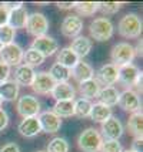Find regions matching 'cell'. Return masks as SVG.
Segmentation results:
<instances>
[{"mask_svg": "<svg viewBox=\"0 0 143 152\" xmlns=\"http://www.w3.org/2000/svg\"><path fill=\"white\" fill-rule=\"evenodd\" d=\"M117 31L124 39H137L142 34V19L136 13L124 14L117 23Z\"/></svg>", "mask_w": 143, "mask_h": 152, "instance_id": "1", "label": "cell"}, {"mask_svg": "<svg viewBox=\"0 0 143 152\" xmlns=\"http://www.w3.org/2000/svg\"><path fill=\"white\" fill-rule=\"evenodd\" d=\"M136 57V48L126 43H117L113 46L112 51H110V58H112V64H115L116 67L127 66V64H133V60Z\"/></svg>", "mask_w": 143, "mask_h": 152, "instance_id": "2", "label": "cell"}, {"mask_svg": "<svg viewBox=\"0 0 143 152\" xmlns=\"http://www.w3.org/2000/svg\"><path fill=\"white\" fill-rule=\"evenodd\" d=\"M102 142V135L96 128H86L77 137V146L83 152H99Z\"/></svg>", "mask_w": 143, "mask_h": 152, "instance_id": "3", "label": "cell"}, {"mask_svg": "<svg viewBox=\"0 0 143 152\" xmlns=\"http://www.w3.org/2000/svg\"><path fill=\"white\" fill-rule=\"evenodd\" d=\"M89 33L90 37L96 41H107L113 37L115 33V26L109 19L106 17H97L95 19L90 26H89Z\"/></svg>", "mask_w": 143, "mask_h": 152, "instance_id": "4", "label": "cell"}, {"mask_svg": "<svg viewBox=\"0 0 143 152\" xmlns=\"http://www.w3.org/2000/svg\"><path fill=\"white\" fill-rule=\"evenodd\" d=\"M16 111L21 118H32V117H37L40 114V101L33 97L24 94L17 98L16 102Z\"/></svg>", "mask_w": 143, "mask_h": 152, "instance_id": "5", "label": "cell"}, {"mask_svg": "<svg viewBox=\"0 0 143 152\" xmlns=\"http://www.w3.org/2000/svg\"><path fill=\"white\" fill-rule=\"evenodd\" d=\"M117 81L124 87H137L142 88V70L135 64L119 67V77Z\"/></svg>", "mask_w": 143, "mask_h": 152, "instance_id": "6", "label": "cell"}, {"mask_svg": "<svg viewBox=\"0 0 143 152\" xmlns=\"http://www.w3.org/2000/svg\"><path fill=\"white\" fill-rule=\"evenodd\" d=\"M27 33L30 36H33L34 39L36 37H41V36H46L49 30V20L47 17L43 13H39V12H34V13L29 14L27 23H26V27Z\"/></svg>", "mask_w": 143, "mask_h": 152, "instance_id": "7", "label": "cell"}, {"mask_svg": "<svg viewBox=\"0 0 143 152\" xmlns=\"http://www.w3.org/2000/svg\"><path fill=\"white\" fill-rule=\"evenodd\" d=\"M23 53H24V50L17 43L3 46L1 50H0V61H3L10 68L17 67L23 63Z\"/></svg>", "mask_w": 143, "mask_h": 152, "instance_id": "8", "label": "cell"}, {"mask_svg": "<svg viewBox=\"0 0 143 152\" xmlns=\"http://www.w3.org/2000/svg\"><path fill=\"white\" fill-rule=\"evenodd\" d=\"M117 105L122 108L123 111L126 113H137V111H142V102H140V97L139 94L132 90L127 88L124 90L123 93L119 94V101H117Z\"/></svg>", "mask_w": 143, "mask_h": 152, "instance_id": "9", "label": "cell"}, {"mask_svg": "<svg viewBox=\"0 0 143 152\" xmlns=\"http://www.w3.org/2000/svg\"><path fill=\"white\" fill-rule=\"evenodd\" d=\"M30 48H33L46 58V57H50L59 51V43L57 40L50 37V36H41V37H36V39L32 41V46Z\"/></svg>", "mask_w": 143, "mask_h": 152, "instance_id": "10", "label": "cell"}, {"mask_svg": "<svg viewBox=\"0 0 143 152\" xmlns=\"http://www.w3.org/2000/svg\"><path fill=\"white\" fill-rule=\"evenodd\" d=\"M117 77H119V67H116L112 63L103 64L95 73V80L99 83V86L104 87H113L117 83Z\"/></svg>", "mask_w": 143, "mask_h": 152, "instance_id": "11", "label": "cell"}, {"mask_svg": "<svg viewBox=\"0 0 143 152\" xmlns=\"http://www.w3.org/2000/svg\"><path fill=\"white\" fill-rule=\"evenodd\" d=\"M82 30H83V20L77 14H69L61 21L60 31L67 39H76L77 36H80Z\"/></svg>", "mask_w": 143, "mask_h": 152, "instance_id": "12", "label": "cell"}, {"mask_svg": "<svg viewBox=\"0 0 143 152\" xmlns=\"http://www.w3.org/2000/svg\"><path fill=\"white\" fill-rule=\"evenodd\" d=\"M56 83L55 80L50 77V74L47 71H40V73L34 74L33 83L30 88L33 90L36 94H40V95H47L52 93V90L55 88Z\"/></svg>", "mask_w": 143, "mask_h": 152, "instance_id": "13", "label": "cell"}, {"mask_svg": "<svg viewBox=\"0 0 143 152\" xmlns=\"http://www.w3.org/2000/svg\"><path fill=\"white\" fill-rule=\"evenodd\" d=\"M100 135L103 139H112V141H119V138L123 135L124 128L120 119L116 117H110L107 121H104L100 128Z\"/></svg>", "mask_w": 143, "mask_h": 152, "instance_id": "14", "label": "cell"}, {"mask_svg": "<svg viewBox=\"0 0 143 152\" xmlns=\"http://www.w3.org/2000/svg\"><path fill=\"white\" fill-rule=\"evenodd\" d=\"M39 124H40V129L46 134H56L60 131L61 126V118H59L53 111H43L37 115Z\"/></svg>", "mask_w": 143, "mask_h": 152, "instance_id": "15", "label": "cell"}, {"mask_svg": "<svg viewBox=\"0 0 143 152\" xmlns=\"http://www.w3.org/2000/svg\"><path fill=\"white\" fill-rule=\"evenodd\" d=\"M34 68L32 67L26 66V64H20L14 68V78L13 81L17 84L19 87H30L32 83H33V78H34Z\"/></svg>", "mask_w": 143, "mask_h": 152, "instance_id": "16", "label": "cell"}, {"mask_svg": "<svg viewBox=\"0 0 143 152\" xmlns=\"http://www.w3.org/2000/svg\"><path fill=\"white\" fill-rule=\"evenodd\" d=\"M50 95L55 101H75L76 90L70 83H57Z\"/></svg>", "mask_w": 143, "mask_h": 152, "instance_id": "17", "label": "cell"}, {"mask_svg": "<svg viewBox=\"0 0 143 152\" xmlns=\"http://www.w3.org/2000/svg\"><path fill=\"white\" fill-rule=\"evenodd\" d=\"M70 74H72V77L79 84L83 83V81L95 78V70H93V67L90 66L89 63L83 61V60H79V63L70 70Z\"/></svg>", "mask_w": 143, "mask_h": 152, "instance_id": "18", "label": "cell"}, {"mask_svg": "<svg viewBox=\"0 0 143 152\" xmlns=\"http://www.w3.org/2000/svg\"><path fill=\"white\" fill-rule=\"evenodd\" d=\"M17 131L21 137L24 138H34L37 134L40 132V124L37 117H32V118H23L20 124L17 125Z\"/></svg>", "mask_w": 143, "mask_h": 152, "instance_id": "19", "label": "cell"}, {"mask_svg": "<svg viewBox=\"0 0 143 152\" xmlns=\"http://www.w3.org/2000/svg\"><path fill=\"white\" fill-rule=\"evenodd\" d=\"M70 48L75 51V54L80 58H84L87 57L89 53L92 51V47H93V43L92 40L86 37V36H77L76 39L72 40V44H70Z\"/></svg>", "mask_w": 143, "mask_h": 152, "instance_id": "20", "label": "cell"}, {"mask_svg": "<svg viewBox=\"0 0 143 152\" xmlns=\"http://www.w3.org/2000/svg\"><path fill=\"white\" fill-rule=\"evenodd\" d=\"M29 19V12L24 6L19 7V9H14V10H10L9 12V26H12L16 30V28H24L26 27V23H27Z\"/></svg>", "mask_w": 143, "mask_h": 152, "instance_id": "21", "label": "cell"}, {"mask_svg": "<svg viewBox=\"0 0 143 152\" xmlns=\"http://www.w3.org/2000/svg\"><path fill=\"white\" fill-rule=\"evenodd\" d=\"M119 94L120 93H119V90H117L115 86L113 87H103V88H100V91L97 94V99H99L100 104L112 108V107L117 105Z\"/></svg>", "mask_w": 143, "mask_h": 152, "instance_id": "22", "label": "cell"}, {"mask_svg": "<svg viewBox=\"0 0 143 152\" xmlns=\"http://www.w3.org/2000/svg\"><path fill=\"white\" fill-rule=\"evenodd\" d=\"M19 93H20V87L13 80H7L0 84V98L3 101H9V102L17 101Z\"/></svg>", "mask_w": 143, "mask_h": 152, "instance_id": "23", "label": "cell"}, {"mask_svg": "<svg viewBox=\"0 0 143 152\" xmlns=\"http://www.w3.org/2000/svg\"><path fill=\"white\" fill-rule=\"evenodd\" d=\"M56 63H59L60 66L66 67L69 70H72V68L79 63V57L76 56L75 51H73L70 47H63L60 51H57Z\"/></svg>", "mask_w": 143, "mask_h": 152, "instance_id": "24", "label": "cell"}, {"mask_svg": "<svg viewBox=\"0 0 143 152\" xmlns=\"http://www.w3.org/2000/svg\"><path fill=\"white\" fill-rule=\"evenodd\" d=\"M110 117H113V114H112V108L103 105V104H100V102H95V104L92 105L90 115H89V118L92 119V121L99 122V124H103V122H104V121H107Z\"/></svg>", "mask_w": 143, "mask_h": 152, "instance_id": "25", "label": "cell"}, {"mask_svg": "<svg viewBox=\"0 0 143 152\" xmlns=\"http://www.w3.org/2000/svg\"><path fill=\"white\" fill-rule=\"evenodd\" d=\"M99 91H100V86H99V83L95 78L83 81V83L79 84V94L82 95V98L92 101L93 98H97Z\"/></svg>", "mask_w": 143, "mask_h": 152, "instance_id": "26", "label": "cell"}, {"mask_svg": "<svg viewBox=\"0 0 143 152\" xmlns=\"http://www.w3.org/2000/svg\"><path fill=\"white\" fill-rule=\"evenodd\" d=\"M127 129L135 138H142L143 135V114L142 111L133 113L127 119Z\"/></svg>", "mask_w": 143, "mask_h": 152, "instance_id": "27", "label": "cell"}, {"mask_svg": "<svg viewBox=\"0 0 143 152\" xmlns=\"http://www.w3.org/2000/svg\"><path fill=\"white\" fill-rule=\"evenodd\" d=\"M53 113L59 118H67L75 115V101H56L53 105Z\"/></svg>", "mask_w": 143, "mask_h": 152, "instance_id": "28", "label": "cell"}, {"mask_svg": "<svg viewBox=\"0 0 143 152\" xmlns=\"http://www.w3.org/2000/svg\"><path fill=\"white\" fill-rule=\"evenodd\" d=\"M49 74H50V77L55 80V83H69V80L72 77V74H70V70L66 68V67L60 66L59 63H55V64H52L50 67V70H49Z\"/></svg>", "mask_w": 143, "mask_h": 152, "instance_id": "29", "label": "cell"}, {"mask_svg": "<svg viewBox=\"0 0 143 152\" xmlns=\"http://www.w3.org/2000/svg\"><path fill=\"white\" fill-rule=\"evenodd\" d=\"M75 9L77 12V16L80 17H90L93 16L96 12H99V3L97 1H76Z\"/></svg>", "mask_w": 143, "mask_h": 152, "instance_id": "30", "label": "cell"}, {"mask_svg": "<svg viewBox=\"0 0 143 152\" xmlns=\"http://www.w3.org/2000/svg\"><path fill=\"white\" fill-rule=\"evenodd\" d=\"M44 60L46 58H44L39 51H36L33 48H27V50L23 53V64L32 67V68L41 66V64L44 63Z\"/></svg>", "mask_w": 143, "mask_h": 152, "instance_id": "31", "label": "cell"}, {"mask_svg": "<svg viewBox=\"0 0 143 152\" xmlns=\"http://www.w3.org/2000/svg\"><path fill=\"white\" fill-rule=\"evenodd\" d=\"M93 102L90 99L86 98H77L75 101V115L79 118H87L90 115V110H92Z\"/></svg>", "mask_w": 143, "mask_h": 152, "instance_id": "32", "label": "cell"}, {"mask_svg": "<svg viewBox=\"0 0 143 152\" xmlns=\"http://www.w3.org/2000/svg\"><path fill=\"white\" fill-rule=\"evenodd\" d=\"M70 145H69L67 139L61 138V137H55L49 141L46 152H69Z\"/></svg>", "mask_w": 143, "mask_h": 152, "instance_id": "33", "label": "cell"}, {"mask_svg": "<svg viewBox=\"0 0 143 152\" xmlns=\"http://www.w3.org/2000/svg\"><path fill=\"white\" fill-rule=\"evenodd\" d=\"M14 37H16V30L12 26L4 24V26L0 27V43L3 46L14 43Z\"/></svg>", "mask_w": 143, "mask_h": 152, "instance_id": "34", "label": "cell"}, {"mask_svg": "<svg viewBox=\"0 0 143 152\" xmlns=\"http://www.w3.org/2000/svg\"><path fill=\"white\" fill-rule=\"evenodd\" d=\"M122 9V3L119 1H102L99 3V10L103 14H116Z\"/></svg>", "mask_w": 143, "mask_h": 152, "instance_id": "35", "label": "cell"}, {"mask_svg": "<svg viewBox=\"0 0 143 152\" xmlns=\"http://www.w3.org/2000/svg\"><path fill=\"white\" fill-rule=\"evenodd\" d=\"M99 152H123V146L119 141L112 139H103Z\"/></svg>", "mask_w": 143, "mask_h": 152, "instance_id": "36", "label": "cell"}, {"mask_svg": "<svg viewBox=\"0 0 143 152\" xmlns=\"http://www.w3.org/2000/svg\"><path fill=\"white\" fill-rule=\"evenodd\" d=\"M10 74H12V68L3 61H0V84L10 78Z\"/></svg>", "mask_w": 143, "mask_h": 152, "instance_id": "37", "label": "cell"}, {"mask_svg": "<svg viewBox=\"0 0 143 152\" xmlns=\"http://www.w3.org/2000/svg\"><path fill=\"white\" fill-rule=\"evenodd\" d=\"M7 23H9V10L3 3H0V27Z\"/></svg>", "mask_w": 143, "mask_h": 152, "instance_id": "38", "label": "cell"}, {"mask_svg": "<svg viewBox=\"0 0 143 152\" xmlns=\"http://www.w3.org/2000/svg\"><path fill=\"white\" fill-rule=\"evenodd\" d=\"M7 125H9V114L3 108H0V131L6 129Z\"/></svg>", "mask_w": 143, "mask_h": 152, "instance_id": "39", "label": "cell"}, {"mask_svg": "<svg viewBox=\"0 0 143 152\" xmlns=\"http://www.w3.org/2000/svg\"><path fill=\"white\" fill-rule=\"evenodd\" d=\"M0 152H20V148L14 142H9V144H6V145H3L0 148Z\"/></svg>", "mask_w": 143, "mask_h": 152, "instance_id": "40", "label": "cell"}, {"mask_svg": "<svg viewBox=\"0 0 143 152\" xmlns=\"http://www.w3.org/2000/svg\"><path fill=\"white\" fill-rule=\"evenodd\" d=\"M133 152H143V139L142 138H135L132 142V148Z\"/></svg>", "mask_w": 143, "mask_h": 152, "instance_id": "41", "label": "cell"}, {"mask_svg": "<svg viewBox=\"0 0 143 152\" xmlns=\"http://www.w3.org/2000/svg\"><path fill=\"white\" fill-rule=\"evenodd\" d=\"M75 4L76 1H59L57 7L60 10H72V9H75Z\"/></svg>", "mask_w": 143, "mask_h": 152, "instance_id": "42", "label": "cell"}, {"mask_svg": "<svg viewBox=\"0 0 143 152\" xmlns=\"http://www.w3.org/2000/svg\"><path fill=\"white\" fill-rule=\"evenodd\" d=\"M3 4L7 7L9 12H10V10H14V9H19V7H21V6H24L21 1H19V3H3Z\"/></svg>", "mask_w": 143, "mask_h": 152, "instance_id": "43", "label": "cell"}, {"mask_svg": "<svg viewBox=\"0 0 143 152\" xmlns=\"http://www.w3.org/2000/svg\"><path fill=\"white\" fill-rule=\"evenodd\" d=\"M123 152H133L132 149H123Z\"/></svg>", "mask_w": 143, "mask_h": 152, "instance_id": "44", "label": "cell"}, {"mask_svg": "<svg viewBox=\"0 0 143 152\" xmlns=\"http://www.w3.org/2000/svg\"><path fill=\"white\" fill-rule=\"evenodd\" d=\"M1 105H3V99L0 98V108H1Z\"/></svg>", "mask_w": 143, "mask_h": 152, "instance_id": "45", "label": "cell"}, {"mask_svg": "<svg viewBox=\"0 0 143 152\" xmlns=\"http://www.w3.org/2000/svg\"><path fill=\"white\" fill-rule=\"evenodd\" d=\"M1 47H3V44H1V43H0V50H1Z\"/></svg>", "mask_w": 143, "mask_h": 152, "instance_id": "46", "label": "cell"}, {"mask_svg": "<svg viewBox=\"0 0 143 152\" xmlns=\"http://www.w3.org/2000/svg\"><path fill=\"white\" fill-rule=\"evenodd\" d=\"M36 152H46V151H36Z\"/></svg>", "mask_w": 143, "mask_h": 152, "instance_id": "47", "label": "cell"}]
</instances>
